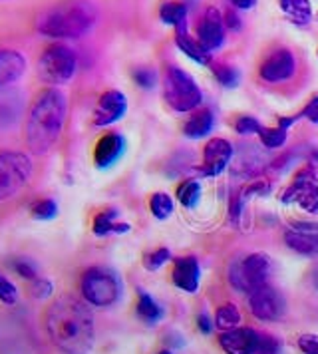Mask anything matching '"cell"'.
<instances>
[{"instance_id": "obj_1", "label": "cell", "mask_w": 318, "mask_h": 354, "mask_svg": "<svg viewBox=\"0 0 318 354\" xmlns=\"http://www.w3.org/2000/svg\"><path fill=\"white\" fill-rule=\"evenodd\" d=\"M44 328L54 346L64 354H90L94 348V317L72 295H62L48 306Z\"/></svg>"}, {"instance_id": "obj_2", "label": "cell", "mask_w": 318, "mask_h": 354, "mask_svg": "<svg viewBox=\"0 0 318 354\" xmlns=\"http://www.w3.org/2000/svg\"><path fill=\"white\" fill-rule=\"evenodd\" d=\"M68 104L58 88L46 86L32 97L24 118L22 140L34 156H46L62 136Z\"/></svg>"}, {"instance_id": "obj_3", "label": "cell", "mask_w": 318, "mask_h": 354, "mask_svg": "<svg viewBox=\"0 0 318 354\" xmlns=\"http://www.w3.org/2000/svg\"><path fill=\"white\" fill-rule=\"evenodd\" d=\"M97 15L88 2H64L38 18L36 30L48 38H80L94 28Z\"/></svg>"}, {"instance_id": "obj_4", "label": "cell", "mask_w": 318, "mask_h": 354, "mask_svg": "<svg viewBox=\"0 0 318 354\" xmlns=\"http://www.w3.org/2000/svg\"><path fill=\"white\" fill-rule=\"evenodd\" d=\"M34 176L32 160L22 151H0V201H8L20 195Z\"/></svg>"}, {"instance_id": "obj_5", "label": "cell", "mask_w": 318, "mask_h": 354, "mask_svg": "<svg viewBox=\"0 0 318 354\" xmlns=\"http://www.w3.org/2000/svg\"><path fill=\"white\" fill-rule=\"evenodd\" d=\"M76 68H78V60L74 50L64 44L46 46L38 56V64H36L38 78L48 86H60L70 82L76 74Z\"/></svg>"}, {"instance_id": "obj_6", "label": "cell", "mask_w": 318, "mask_h": 354, "mask_svg": "<svg viewBox=\"0 0 318 354\" xmlns=\"http://www.w3.org/2000/svg\"><path fill=\"white\" fill-rule=\"evenodd\" d=\"M163 96L165 102L174 108L175 112H191L195 110L203 94L199 86L191 78L189 74L177 66H169L163 76Z\"/></svg>"}, {"instance_id": "obj_7", "label": "cell", "mask_w": 318, "mask_h": 354, "mask_svg": "<svg viewBox=\"0 0 318 354\" xmlns=\"http://www.w3.org/2000/svg\"><path fill=\"white\" fill-rule=\"evenodd\" d=\"M80 289L84 299L95 306H111L120 301L122 283L120 277L106 267H92L82 274Z\"/></svg>"}, {"instance_id": "obj_8", "label": "cell", "mask_w": 318, "mask_h": 354, "mask_svg": "<svg viewBox=\"0 0 318 354\" xmlns=\"http://www.w3.org/2000/svg\"><path fill=\"white\" fill-rule=\"evenodd\" d=\"M270 269H272V265H270L269 257L263 253H254V255H249V257L233 263L229 279L237 290L253 292L254 289H259L267 283Z\"/></svg>"}, {"instance_id": "obj_9", "label": "cell", "mask_w": 318, "mask_h": 354, "mask_svg": "<svg viewBox=\"0 0 318 354\" xmlns=\"http://www.w3.org/2000/svg\"><path fill=\"white\" fill-rule=\"evenodd\" d=\"M249 308L261 321H279L285 315V299L272 287H259L249 297Z\"/></svg>"}, {"instance_id": "obj_10", "label": "cell", "mask_w": 318, "mask_h": 354, "mask_svg": "<svg viewBox=\"0 0 318 354\" xmlns=\"http://www.w3.org/2000/svg\"><path fill=\"white\" fill-rule=\"evenodd\" d=\"M283 203H299L308 213L318 211V185L310 171H302L283 195Z\"/></svg>"}, {"instance_id": "obj_11", "label": "cell", "mask_w": 318, "mask_h": 354, "mask_svg": "<svg viewBox=\"0 0 318 354\" xmlns=\"http://www.w3.org/2000/svg\"><path fill=\"white\" fill-rule=\"evenodd\" d=\"M127 110V100L122 92L118 90H108L104 92L97 104L94 108V126L97 128H104V126H110L115 124L118 120L124 118V113Z\"/></svg>"}, {"instance_id": "obj_12", "label": "cell", "mask_w": 318, "mask_h": 354, "mask_svg": "<svg viewBox=\"0 0 318 354\" xmlns=\"http://www.w3.org/2000/svg\"><path fill=\"white\" fill-rule=\"evenodd\" d=\"M297 72V60L290 50H277L261 66V78L270 84L285 82Z\"/></svg>"}, {"instance_id": "obj_13", "label": "cell", "mask_w": 318, "mask_h": 354, "mask_svg": "<svg viewBox=\"0 0 318 354\" xmlns=\"http://www.w3.org/2000/svg\"><path fill=\"white\" fill-rule=\"evenodd\" d=\"M233 156V145L229 144L227 140L221 138H215L205 145V151H203V167H201V174L203 176H219L223 169L227 167V163L231 161Z\"/></svg>"}, {"instance_id": "obj_14", "label": "cell", "mask_w": 318, "mask_h": 354, "mask_svg": "<svg viewBox=\"0 0 318 354\" xmlns=\"http://www.w3.org/2000/svg\"><path fill=\"white\" fill-rule=\"evenodd\" d=\"M199 44L211 52V50H217L225 40V26H223V17L217 8H209L201 22H199Z\"/></svg>"}, {"instance_id": "obj_15", "label": "cell", "mask_w": 318, "mask_h": 354, "mask_svg": "<svg viewBox=\"0 0 318 354\" xmlns=\"http://www.w3.org/2000/svg\"><path fill=\"white\" fill-rule=\"evenodd\" d=\"M28 68L26 56L15 48H0V88L12 86L24 76Z\"/></svg>"}, {"instance_id": "obj_16", "label": "cell", "mask_w": 318, "mask_h": 354, "mask_svg": "<svg viewBox=\"0 0 318 354\" xmlns=\"http://www.w3.org/2000/svg\"><path fill=\"white\" fill-rule=\"evenodd\" d=\"M219 344L227 354H254L259 333H254L253 328H231L219 337Z\"/></svg>"}, {"instance_id": "obj_17", "label": "cell", "mask_w": 318, "mask_h": 354, "mask_svg": "<svg viewBox=\"0 0 318 354\" xmlns=\"http://www.w3.org/2000/svg\"><path fill=\"white\" fill-rule=\"evenodd\" d=\"M126 151V140L120 133H106L97 140L94 147L95 167L106 169L120 160Z\"/></svg>"}, {"instance_id": "obj_18", "label": "cell", "mask_w": 318, "mask_h": 354, "mask_svg": "<svg viewBox=\"0 0 318 354\" xmlns=\"http://www.w3.org/2000/svg\"><path fill=\"white\" fill-rule=\"evenodd\" d=\"M174 283L185 292L199 289V263L195 257H181L175 261Z\"/></svg>"}, {"instance_id": "obj_19", "label": "cell", "mask_w": 318, "mask_h": 354, "mask_svg": "<svg viewBox=\"0 0 318 354\" xmlns=\"http://www.w3.org/2000/svg\"><path fill=\"white\" fill-rule=\"evenodd\" d=\"M175 30H177V32H175V42H177L179 50H183L191 60H195L197 64L207 66L211 62L209 52L199 44V40H193L189 36V32H187V24H181V26H177Z\"/></svg>"}, {"instance_id": "obj_20", "label": "cell", "mask_w": 318, "mask_h": 354, "mask_svg": "<svg viewBox=\"0 0 318 354\" xmlns=\"http://www.w3.org/2000/svg\"><path fill=\"white\" fill-rule=\"evenodd\" d=\"M286 245L297 251L299 255L318 257V233H301V231H288L285 235Z\"/></svg>"}, {"instance_id": "obj_21", "label": "cell", "mask_w": 318, "mask_h": 354, "mask_svg": "<svg viewBox=\"0 0 318 354\" xmlns=\"http://www.w3.org/2000/svg\"><path fill=\"white\" fill-rule=\"evenodd\" d=\"M213 124H215L213 112L211 110H201L195 115H191L187 124L183 126V131L191 140H199V138H205L207 133L213 129Z\"/></svg>"}, {"instance_id": "obj_22", "label": "cell", "mask_w": 318, "mask_h": 354, "mask_svg": "<svg viewBox=\"0 0 318 354\" xmlns=\"http://www.w3.org/2000/svg\"><path fill=\"white\" fill-rule=\"evenodd\" d=\"M279 2L290 22H294L299 26H304L310 22V18H312L310 0H279Z\"/></svg>"}, {"instance_id": "obj_23", "label": "cell", "mask_w": 318, "mask_h": 354, "mask_svg": "<svg viewBox=\"0 0 318 354\" xmlns=\"http://www.w3.org/2000/svg\"><path fill=\"white\" fill-rule=\"evenodd\" d=\"M115 217H118L115 209H106L97 213L92 231L97 237H104L108 233H126V231H129V225H126V223H115Z\"/></svg>"}, {"instance_id": "obj_24", "label": "cell", "mask_w": 318, "mask_h": 354, "mask_svg": "<svg viewBox=\"0 0 318 354\" xmlns=\"http://www.w3.org/2000/svg\"><path fill=\"white\" fill-rule=\"evenodd\" d=\"M159 17H161V22L177 28L181 24H187V8L181 2H163L159 8Z\"/></svg>"}, {"instance_id": "obj_25", "label": "cell", "mask_w": 318, "mask_h": 354, "mask_svg": "<svg viewBox=\"0 0 318 354\" xmlns=\"http://www.w3.org/2000/svg\"><path fill=\"white\" fill-rule=\"evenodd\" d=\"M138 317L145 322H158L163 317L161 306L145 292H140V301H138Z\"/></svg>"}, {"instance_id": "obj_26", "label": "cell", "mask_w": 318, "mask_h": 354, "mask_svg": "<svg viewBox=\"0 0 318 354\" xmlns=\"http://www.w3.org/2000/svg\"><path fill=\"white\" fill-rule=\"evenodd\" d=\"M199 197H201V187L195 179H187L179 185L177 189V199L181 205L185 207H195L199 203Z\"/></svg>"}, {"instance_id": "obj_27", "label": "cell", "mask_w": 318, "mask_h": 354, "mask_svg": "<svg viewBox=\"0 0 318 354\" xmlns=\"http://www.w3.org/2000/svg\"><path fill=\"white\" fill-rule=\"evenodd\" d=\"M58 215V205L56 201L42 197V199H36L30 205V217L38 219V221H50Z\"/></svg>"}, {"instance_id": "obj_28", "label": "cell", "mask_w": 318, "mask_h": 354, "mask_svg": "<svg viewBox=\"0 0 318 354\" xmlns=\"http://www.w3.org/2000/svg\"><path fill=\"white\" fill-rule=\"evenodd\" d=\"M241 321V315H238L237 306L235 305H225L217 310V317H215V324L221 328V330H231L235 328Z\"/></svg>"}, {"instance_id": "obj_29", "label": "cell", "mask_w": 318, "mask_h": 354, "mask_svg": "<svg viewBox=\"0 0 318 354\" xmlns=\"http://www.w3.org/2000/svg\"><path fill=\"white\" fill-rule=\"evenodd\" d=\"M149 209L151 213L158 217V219H167L171 213H174V201L169 199V195L165 194H156L151 195V199H149Z\"/></svg>"}, {"instance_id": "obj_30", "label": "cell", "mask_w": 318, "mask_h": 354, "mask_svg": "<svg viewBox=\"0 0 318 354\" xmlns=\"http://www.w3.org/2000/svg\"><path fill=\"white\" fill-rule=\"evenodd\" d=\"M259 136H261L263 145H267L270 149L281 147V145L286 142V129L281 128V126H279V128H265V126H261Z\"/></svg>"}, {"instance_id": "obj_31", "label": "cell", "mask_w": 318, "mask_h": 354, "mask_svg": "<svg viewBox=\"0 0 318 354\" xmlns=\"http://www.w3.org/2000/svg\"><path fill=\"white\" fill-rule=\"evenodd\" d=\"M215 76H217L219 84L225 86V88H237L238 82H241V72H238L237 68H233V66H217L215 68Z\"/></svg>"}, {"instance_id": "obj_32", "label": "cell", "mask_w": 318, "mask_h": 354, "mask_svg": "<svg viewBox=\"0 0 318 354\" xmlns=\"http://www.w3.org/2000/svg\"><path fill=\"white\" fill-rule=\"evenodd\" d=\"M10 267L15 269L16 273L20 274L22 279H26V281H34V279H38V269H36V265L32 263L30 259L26 257H16L12 263H10Z\"/></svg>"}, {"instance_id": "obj_33", "label": "cell", "mask_w": 318, "mask_h": 354, "mask_svg": "<svg viewBox=\"0 0 318 354\" xmlns=\"http://www.w3.org/2000/svg\"><path fill=\"white\" fill-rule=\"evenodd\" d=\"M133 82L140 86V88H153L156 86V82H158V74L151 70V68H138V70H133Z\"/></svg>"}, {"instance_id": "obj_34", "label": "cell", "mask_w": 318, "mask_h": 354, "mask_svg": "<svg viewBox=\"0 0 318 354\" xmlns=\"http://www.w3.org/2000/svg\"><path fill=\"white\" fill-rule=\"evenodd\" d=\"M169 257H171V253H169L167 249H158V251L145 255L143 265H145V269H149V271H158L165 261H169Z\"/></svg>"}, {"instance_id": "obj_35", "label": "cell", "mask_w": 318, "mask_h": 354, "mask_svg": "<svg viewBox=\"0 0 318 354\" xmlns=\"http://www.w3.org/2000/svg\"><path fill=\"white\" fill-rule=\"evenodd\" d=\"M16 299H18V290L16 287L6 279L0 274V301L6 303V305H15Z\"/></svg>"}, {"instance_id": "obj_36", "label": "cell", "mask_w": 318, "mask_h": 354, "mask_svg": "<svg viewBox=\"0 0 318 354\" xmlns=\"http://www.w3.org/2000/svg\"><path fill=\"white\" fill-rule=\"evenodd\" d=\"M50 292H52V283L46 281V279H34L30 285V295L32 297H36V299H48L50 297Z\"/></svg>"}, {"instance_id": "obj_37", "label": "cell", "mask_w": 318, "mask_h": 354, "mask_svg": "<svg viewBox=\"0 0 318 354\" xmlns=\"http://www.w3.org/2000/svg\"><path fill=\"white\" fill-rule=\"evenodd\" d=\"M254 354H279V342L269 335H259V344Z\"/></svg>"}, {"instance_id": "obj_38", "label": "cell", "mask_w": 318, "mask_h": 354, "mask_svg": "<svg viewBox=\"0 0 318 354\" xmlns=\"http://www.w3.org/2000/svg\"><path fill=\"white\" fill-rule=\"evenodd\" d=\"M235 129H237L238 133H259V129H261V124L251 118V115H243V118H238L237 124H235Z\"/></svg>"}, {"instance_id": "obj_39", "label": "cell", "mask_w": 318, "mask_h": 354, "mask_svg": "<svg viewBox=\"0 0 318 354\" xmlns=\"http://www.w3.org/2000/svg\"><path fill=\"white\" fill-rule=\"evenodd\" d=\"M299 346H301V351L304 354H318V338L317 337H301L299 340Z\"/></svg>"}, {"instance_id": "obj_40", "label": "cell", "mask_w": 318, "mask_h": 354, "mask_svg": "<svg viewBox=\"0 0 318 354\" xmlns=\"http://www.w3.org/2000/svg\"><path fill=\"white\" fill-rule=\"evenodd\" d=\"M302 115H304V118H308V120H310L312 124H317V126H318V96L315 97V100H312V102H310V104H308L306 108H304Z\"/></svg>"}, {"instance_id": "obj_41", "label": "cell", "mask_w": 318, "mask_h": 354, "mask_svg": "<svg viewBox=\"0 0 318 354\" xmlns=\"http://www.w3.org/2000/svg\"><path fill=\"white\" fill-rule=\"evenodd\" d=\"M290 227H292V231H301V233H318V223H301V221H292Z\"/></svg>"}, {"instance_id": "obj_42", "label": "cell", "mask_w": 318, "mask_h": 354, "mask_svg": "<svg viewBox=\"0 0 318 354\" xmlns=\"http://www.w3.org/2000/svg\"><path fill=\"white\" fill-rule=\"evenodd\" d=\"M235 8H241V10H249V8H253L254 2L256 0H229Z\"/></svg>"}, {"instance_id": "obj_43", "label": "cell", "mask_w": 318, "mask_h": 354, "mask_svg": "<svg viewBox=\"0 0 318 354\" xmlns=\"http://www.w3.org/2000/svg\"><path fill=\"white\" fill-rule=\"evenodd\" d=\"M197 324H199V328H201L203 333H211V321H209V317H207V315H199Z\"/></svg>"}, {"instance_id": "obj_44", "label": "cell", "mask_w": 318, "mask_h": 354, "mask_svg": "<svg viewBox=\"0 0 318 354\" xmlns=\"http://www.w3.org/2000/svg\"><path fill=\"white\" fill-rule=\"evenodd\" d=\"M227 26H231V28H238L241 26V22L237 20V15H233V12H227Z\"/></svg>"}, {"instance_id": "obj_45", "label": "cell", "mask_w": 318, "mask_h": 354, "mask_svg": "<svg viewBox=\"0 0 318 354\" xmlns=\"http://www.w3.org/2000/svg\"><path fill=\"white\" fill-rule=\"evenodd\" d=\"M312 283H315V287H317L318 290V267L315 269V273H312Z\"/></svg>"}, {"instance_id": "obj_46", "label": "cell", "mask_w": 318, "mask_h": 354, "mask_svg": "<svg viewBox=\"0 0 318 354\" xmlns=\"http://www.w3.org/2000/svg\"><path fill=\"white\" fill-rule=\"evenodd\" d=\"M159 354H171V353H167V351H163V353H159Z\"/></svg>"}, {"instance_id": "obj_47", "label": "cell", "mask_w": 318, "mask_h": 354, "mask_svg": "<svg viewBox=\"0 0 318 354\" xmlns=\"http://www.w3.org/2000/svg\"><path fill=\"white\" fill-rule=\"evenodd\" d=\"M0 2H8V0H0Z\"/></svg>"}]
</instances>
